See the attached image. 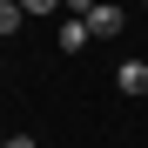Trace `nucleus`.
<instances>
[{
    "instance_id": "f257e3e1",
    "label": "nucleus",
    "mask_w": 148,
    "mask_h": 148,
    "mask_svg": "<svg viewBox=\"0 0 148 148\" xmlns=\"http://www.w3.org/2000/svg\"><path fill=\"white\" fill-rule=\"evenodd\" d=\"M88 27H94V40H121V7H108V0H101V7L88 14Z\"/></svg>"
},
{
    "instance_id": "f03ea898",
    "label": "nucleus",
    "mask_w": 148,
    "mask_h": 148,
    "mask_svg": "<svg viewBox=\"0 0 148 148\" xmlns=\"http://www.w3.org/2000/svg\"><path fill=\"white\" fill-rule=\"evenodd\" d=\"M88 40H94V27H88V14H67V20H61V47L74 54V47H88Z\"/></svg>"
},
{
    "instance_id": "7ed1b4c3",
    "label": "nucleus",
    "mask_w": 148,
    "mask_h": 148,
    "mask_svg": "<svg viewBox=\"0 0 148 148\" xmlns=\"http://www.w3.org/2000/svg\"><path fill=\"white\" fill-rule=\"evenodd\" d=\"M114 88H121V94H148V61H121Z\"/></svg>"
},
{
    "instance_id": "20e7f679",
    "label": "nucleus",
    "mask_w": 148,
    "mask_h": 148,
    "mask_svg": "<svg viewBox=\"0 0 148 148\" xmlns=\"http://www.w3.org/2000/svg\"><path fill=\"white\" fill-rule=\"evenodd\" d=\"M20 20H27V7H20V0H0V34H7V40L20 34Z\"/></svg>"
},
{
    "instance_id": "39448f33",
    "label": "nucleus",
    "mask_w": 148,
    "mask_h": 148,
    "mask_svg": "<svg viewBox=\"0 0 148 148\" xmlns=\"http://www.w3.org/2000/svg\"><path fill=\"white\" fill-rule=\"evenodd\" d=\"M20 7H27V14H61L67 0H20Z\"/></svg>"
},
{
    "instance_id": "423d86ee",
    "label": "nucleus",
    "mask_w": 148,
    "mask_h": 148,
    "mask_svg": "<svg viewBox=\"0 0 148 148\" xmlns=\"http://www.w3.org/2000/svg\"><path fill=\"white\" fill-rule=\"evenodd\" d=\"M94 7H101V0H67V14H94Z\"/></svg>"
},
{
    "instance_id": "0eeeda50",
    "label": "nucleus",
    "mask_w": 148,
    "mask_h": 148,
    "mask_svg": "<svg viewBox=\"0 0 148 148\" xmlns=\"http://www.w3.org/2000/svg\"><path fill=\"white\" fill-rule=\"evenodd\" d=\"M7 148H40V141L34 135H7Z\"/></svg>"
},
{
    "instance_id": "6e6552de",
    "label": "nucleus",
    "mask_w": 148,
    "mask_h": 148,
    "mask_svg": "<svg viewBox=\"0 0 148 148\" xmlns=\"http://www.w3.org/2000/svg\"><path fill=\"white\" fill-rule=\"evenodd\" d=\"M141 7H148V0H141Z\"/></svg>"
}]
</instances>
